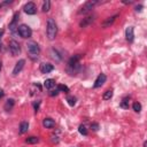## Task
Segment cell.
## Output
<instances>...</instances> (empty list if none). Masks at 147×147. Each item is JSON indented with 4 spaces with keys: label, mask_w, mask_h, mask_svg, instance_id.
<instances>
[{
    "label": "cell",
    "mask_w": 147,
    "mask_h": 147,
    "mask_svg": "<svg viewBox=\"0 0 147 147\" xmlns=\"http://www.w3.org/2000/svg\"><path fill=\"white\" fill-rule=\"evenodd\" d=\"M67 101H68V103H69L70 106H75V105H76V98L72 96V95L67 96Z\"/></svg>",
    "instance_id": "cell-26"
},
{
    "label": "cell",
    "mask_w": 147,
    "mask_h": 147,
    "mask_svg": "<svg viewBox=\"0 0 147 147\" xmlns=\"http://www.w3.org/2000/svg\"><path fill=\"white\" fill-rule=\"evenodd\" d=\"M24 64H25V60H20L16 64H15V67H14V69H13V75L14 76H16V75H18L21 71H22V69L24 68Z\"/></svg>",
    "instance_id": "cell-11"
},
{
    "label": "cell",
    "mask_w": 147,
    "mask_h": 147,
    "mask_svg": "<svg viewBox=\"0 0 147 147\" xmlns=\"http://www.w3.org/2000/svg\"><path fill=\"white\" fill-rule=\"evenodd\" d=\"M49 94H51L52 96H53V95H57V94H59V91H57V90H55V91H52Z\"/></svg>",
    "instance_id": "cell-31"
},
{
    "label": "cell",
    "mask_w": 147,
    "mask_h": 147,
    "mask_svg": "<svg viewBox=\"0 0 147 147\" xmlns=\"http://www.w3.org/2000/svg\"><path fill=\"white\" fill-rule=\"evenodd\" d=\"M9 52L13 56H17L21 53V46H20L18 41H16L15 39H11L9 41Z\"/></svg>",
    "instance_id": "cell-5"
},
{
    "label": "cell",
    "mask_w": 147,
    "mask_h": 147,
    "mask_svg": "<svg viewBox=\"0 0 147 147\" xmlns=\"http://www.w3.org/2000/svg\"><path fill=\"white\" fill-rule=\"evenodd\" d=\"M49 8H51V1H49V0L44 1V3H42V11L47 13V11L49 10Z\"/></svg>",
    "instance_id": "cell-24"
},
{
    "label": "cell",
    "mask_w": 147,
    "mask_h": 147,
    "mask_svg": "<svg viewBox=\"0 0 147 147\" xmlns=\"http://www.w3.org/2000/svg\"><path fill=\"white\" fill-rule=\"evenodd\" d=\"M95 5H98V1H96V0H93V1H86V2L80 7V9L78 10V13H79V14H86V13L91 11V10L94 8Z\"/></svg>",
    "instance_id": "cell-6"
},
{
    "label": "cell",
    "mask_w": 147,
    "mask_h": 147,
    "mask_svg": "<svg viewBox=\"0 0 147 147\" xmlns=\"http://www.w3.org/2000/svg\"><path fill=\"white\" fill-rule=\"evenodd\" d=\"M119 106H121V108H123V109H129V106H130V98H129V96L124 98V99L121 101Z\"/></svg>",
    "instance_id": "cell-20"
},
{
    "label": "cell",
    "mask_w": 147,
    "mask_h": 147,
    "mask_svg": "<svg viewBox=\"0 0 147 147\" xmlns=\"http://www.w3.org/2000/svg\"><path fill=\"white\" fill-rule=\"evenodd\" d=\"M134 29H133V26H129V28H126V30H125V38H126V40L129 41V42H132L133 41V39H134Z\"/></svg>",
    "instance_id": "cell-12"
},
{
    "label": "cell",
    "mask_w": 147,
    "mask_h": 147,
    "mask_svg": "<svg viewBox=\"0 0 147 147\" xmlns=\"http://www.w3.org/2000/svg\"><path fill=\"white\" fill-rule=\"evenodd\" d=\"M42 126L46 127V129H52L55 126V121L49 118V117H46L42 119Z\"/></svg>",
    "instance_id": "cell-13"
},
{
    "label": "cell",
    "mask_w": 147,
    "mask_h": 147,
    "mask_svg": "<svg viewBox=\"0 0 147 147\" xmlns=\"http://www.w3.org/2000/svg\"><path fill=\"white\" fill-rule=\"evenodd\" d=\"M91 129H92L93 131H96V130L99 129V124H96V123H92V124H91Z\"/></svg>",
    "instance_id": "cell-28"
},
{
    "label": "cell",
    "mask_w": 147,
    "mask_h": 147,
    "mask_svg": "<svg viewBox=\"0 0 147 147\" xmlns=\"http://www.w3.org/2000/svg\"><path fill=\"white\" fill-rule=\"evenodd\" d=\"M0 70H1V62H0Z\"/></svg>",
    "instance_id": "cell-36"
},
{
    "label": "cell",
    "mask_w": 147,
    "mask_h": 147,
    "mask_svg": "<svg viewBox=\"0 0 147 147\" xmlns=\"http://www.w3.org/2000/svg\"><path fill=\"white\" fill-rule=\"evenodd\" d=\"M38 141H39V138H38V137H33V136L25 139V142H26V144H37Z\"/></svg>",
    "instance_id": "cell-22"
},
{
    "label": "cell",
    "mask_w": 147,
    "mask_h": 147,
    "mask_svg": "<svg viewBox=\"0 0 147 147\" xmlns=\"http://www.w3.org/2000/svg\"><path fill=\"white\" fill-rule=\"evenodd\" d=\"M141 8H142V6H141V5L137 6V7H136V11H140V10H141Z\"/></svg>",
    "instance_id": "cell-32"
},
{
    "label": "cell",
    "mask_w": 147,
    "mask_h": 147,
    "mask_svg": "<svg viewBox=\"0 0 147 147\" xmlns=\"http://www.w3.org/2000/svg\"><path fill=\"white\" fill-rule=\"evenodd\" d=\"M28 52L31 56H34V57H38L39 53H40V47L39 45L36 42V41H30L28 42Z\"/></svg>",
    "instance_id": "cell-4"
},
{
    "label": "cell",
    "mask_w": 147,
    "mask_h": 147,
    "mask_svg": "<svg viewBox=\"0 0 147 147\" xmlns=\"http://www.w3.org/2000/svg\"><path fill=\"white\" fill-rule=\"evenodd\" d=\"M132 108H133V110H134L136 113H140V111H141V105H140L139 102H134V103L132 105Z\"/></svg>",
    "instance_id": "cell-27"
},
{
    "label": "cell",
    "mask_w": 147,
    "mask_h": 147,
    "mask_svg": "<svg viewBox=\"0 0 147 147\" xmlns=\"http://www.w3.org/2000/svg\"><path fill=\"white\" fill-rule=\"evenodd\" d=\"M28 130H29V123L28 122H22L21 124H20V129H18V131H20V133L21 134H23V133H25V132H28Z\"/></svg>",
    "instance_id": "cell-19"
},
{
    "label": "cell",
    "mask_w": 147,
    "mask_h": 147,
    "mask_svg": "<svg viewBox=\"0 0 147 147\" xmlns=\"http://www.w3.org/2000/svg\"><path fill=\"white\" fill-rule=\"evenodd\" d=\"M39 106H40V101H37V102H34V103H33V107H34V110H36V111H38Z\"/></svg>",
    "instance_id": "cell-29"
},
{
    "label": "cell",
    "mask_w": 147,
    "mask_h": 147,
    "mask_svg": "<svg viewBox=\"0 0 147 147\" xmlns=\"http://www.w3.org/2000/svg\"><path fill=\"white\" fill-rule=\"evenodd\" d=\"M2 96H3V91H2V90H0V99H1Z\"/></svg>",
    "instance_id": "cell-34"
},
{
    "label": "cell",
    "mask_w": 147,
    "mask_h": 147,
    "mask_svg": "<svg viewBox=\"0 0 147 147\" xmlns=\"http://www.w3.org/2000/svg\"><path fill=\"white\" fill-rule=\"evenodd\" d=\"M14 105H15V100H14V99H8V100L6 101V103H5V106H3V109L7 110V111H9V110L13 109Z\"/></svg>",
    "instance_id": "cell-18"
},
{
    "label": "cell",
    "mask_w": 147,
    "mask_h": 147,
    "mask_svg": "<svg viewBox=\"0 0 147 147\" xmlns=\"http://www.w3.org/2000/svg\"><path fill=\"white\" fill-rule=\"evenodd\" d=\"M51 138H52V141H53V142H59V138H57L56 136H52Z\"/></svg>",
    "instance_id": "cell-30"
},
{
    "label": "cell",
    "mask_w": 147,
    "mask_h": 147,
    "mask_svg": "<svg viewBox=\"0 0 147 147\" xmlns=\"http://www.w3.org/2000/svg\"><path fill=\"white\" fill-rule=\"evenodd\" d=\"M82 59V55L80 54H76L74 56H71L67 63V71L69 75H76L79 70H80V64H79V61Z\"/></svg>",
    "instance_id": "cell-1"
},
{
    "label": "cell",
    "mask_w": 147,
    "mask_h": 147,
    "mask_svg": "<svg viewBox=\"0 0 147 147\" xmlns=\"http://www.w3.org/2000/svg\"><path fill=\"white\" fill-rule=\"evenodd\" d=\"M78 132H79L80 134H83V136H87V129H86V126H85L84 124L79 125V127H78Z\"/></svg>",
    "instance_id": "cell-25"
},
{
    "label": "cell",
    "mask_w": 147,
    "mask_h": 147,
    "mask_svg": "<svg viewBox=\"0 0 147 147\" xmlns=\"http://www.w3.org/2000/svg\"><path fill=\"white\" fill-rule=\"evenodd\" d=\"M49 54H51V57L53 59V60H55L56 62H60L61 60H62V56H61V54L55 49V48H51V51H49Z\"/></svg>",
    "instance_id": "cell-15"
},
{
    "label": "cell",
    "mask_w": 147,
    "mask_h": 147,
    "mask_svg": "<svg viewBox=\"0 0 147 147\" xmlns=\"http://www.w3.org/2000/svg\"><path fill=\"white\" fill-rule=\"evenodd\" d=\"M46 34H47V38L49 40H54L56 34H57V25L55 23V21L49 17L47 20V25H46Z\"/></svg>",
    "instance_id": "cell-2"
},
{
    "label": "cell",
    "mask_w": 147,
    "mask_h": 147,
    "mask_svg": "<svg viewBox=\"0 0 147 147\" xmlns=\"http://www.w3.org/2000/svg\"><path fill=\"white\" fill-rule=\"evenodd\" d=\"M44 86H45L47 90L53 88V87L55 86V79H53V78H48V79H46V80L44 82Z\"/></svg>",
    "instance_id": "cell-17"
},
{
    "label": "cell",
    "mask_w": 147,
    "mask_h": 147,
    "mask_svg": "<svg viewBox=\"0 0 147 147\" xmlns=\"http://www.w3.org/2000/svg\"><path fill=\"white\" fill-rule=\"evenodd\" d=\"M18 16H20V14H18V13H15V15H14V17H13V21L9 23V30H10L13 33H15L16 30L18 29V25H17Z\"/></svg>",
    "instance_id": "cell-9"
},
{
    "label": "cell",
    "mask_w": 147,
    "mask_h": 147,
    "mask_svg": "<svg viewBox=\"0 0 147 147\" xmlns=\"http://www.w3.org/2000/svg\"><path fill=\"white\" fill-rule=\"evenodd\" d=\"M111 98H113V90H107L103 93V95H102V99L103 100H110Z\"/></svg>",
    "instance_id": "cell-21"
},
{
    "label": "cell",
    "mask_w": 147,
    "mask_h": 147,
    "mask_svg": "<svg viewBox=\"0 0 147 147\" xmlns=\"http://www.w3.org/2000/svg\"><path fill=\"white\" fill-rule=\"evenodd\" d=\"M2 36H3V30L1 29V30H0V41H1V38H2Z\"/></svg>",
    "instance_id": "cell-33"
},
{
    "label": "cell",
    "mask_w": 147,
    "mask_h": 147,
    "mask_svg": "<svg viewBox=\"0 0 147 147\" xmlns=\"http://www.w3.org/2000/svg\"><path fill=\"white\" fill-rule=\"evenodd\" d=\"M17 32H18V34H20L22 38H24V39L30 38V37L32 36V30H31V28H30L29 25H26V24H21V25L18 26V29H17Z\"/></svg>",
    "instance_id": "cell-3"
},
{
    "label": "cell",
    "mask_w": 147,
    "mask_h": 147,
    "mask_svg": "<svg viewBox=\"0 0 147 147\" xmlns=\"http://www.w3.org/2000/svg\"><path fill=\"white\" fill-rule=\"evenodd\" d=\"M146 145H147V144H146V141H144V147H146Z\"/></svg>",
    "instance_id": "cell-35"
},
{
    "label": "cell",
    "mask_w": 147,
    "mask_h": 147,
    "mask_svg": "<svg viewBox=\"0 0 147 147\" xmlns=\"http://www.w3.org/2000/svg\"><path fill=\"white\" fill-rule=\"evenodd\" d=\"M23 10H24V13L28 14V15H34V14L37 13V6H36L34 2L30 1V2H28V3L24 5Z\"/></svg>",
    "instance_id": "cell-7"
},
{
    "label": "cell",
    "mask_w": 147,
    "mask_h": 147,
    "mask_svg": "<svg viewBox=\"0 0 147 147\" xmlns=\"http://www.w3.org/2000/svg\"><path fill=\"white\" fill-rule=\"evenodd\" d=\"M117 17H118V14H115L114 16L108 17V18H107V20H106V21L102 23V26H103V28H108V26H110V25H111V24L115 22V20H116Z\"/></svg>",
    "instance_id": "cell-16"
},
{
    "label": "cell",
    "mask_w": 147,
    "mask_h": 147,
    "mask_svg": "<svg viewBox=\"0 0 147 147\" xmlns=\"http://www.w3.org/2000/svg\"><path fill=\"white\" fill-rule=\"evenodd\" d=\"M56 90H57L59 92H64V93H68V92H69V87L65 86V85H63V84H59Z\"/></svg>",
    "instance_id": "cell-23"
},
{
    "label": "cell",
    "mask_w": 147,
    "mask_h": 147,
    "mask_svg": "<svg viewBox=\"0 0 147 147\" xmlns=\"http://www.w3.org/2000/svg\"><path fill=\"white\" fill-rule=\"evenodd\" d=\"M39 70H40L41 74H48V72H51V71L54 70V65L51 64V63H45V62H44V63L40 64Z\"/></svg>",
    "instance_id": "cell-10"
},
{
    "label": "cell",
    "mask_w": 147,
    "mask_h": 147,
    "mask_svg": "<svg viewBox=\"0 0 147 147\" xmlns=\"http://www.w3.org/2000/svg\"><path fill=\"white\" fill-rule=\"evenodd\" d=\"M106 80H107V76H106L105 74H100V75L96 77V79H95V82H94V84H93V87H94V88L101 87V86L106 83Z\"/></svg>",
    "instance_id": "cell-8"
},
{
    "label": "cell",
    "mask_w": 147,
    "mask_h": 147,
    "mask_svg": "<svg viewBox=\"0 0 147 147\" xmlns=\"http://www.w3.org/2000/svg\"><path fill=\"white\" fill-rule=\"evenodd\" d=\"M93 21H94V16H87V17L83 18V21H80L79 25H80L82 28H86V26H88L91 23H93Z\"/></svg>",
    "instance_id": "cell-14"
}]
</instances>
